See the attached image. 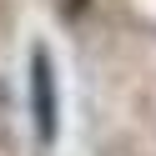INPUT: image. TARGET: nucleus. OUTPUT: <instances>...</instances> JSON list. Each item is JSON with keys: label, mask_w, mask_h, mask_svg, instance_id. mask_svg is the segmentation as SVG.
Wrapping results in <instances>:
<instances>
[{"label": "nucleus", "mask_w": 156, "mask_h": 156, "mask_svg": "<svg viewBox=\"0 0 156 156\" xmlns=\"http://www.w3.org/2000/svg\"><path fill=\"white\" fill-rule=\"evenodd\" d=\"M30 101H35V136L51 146L55 141V71L45 51H35L30 61Z\"/></svg>", "instance_id": "obj_1"}]
</instances>
